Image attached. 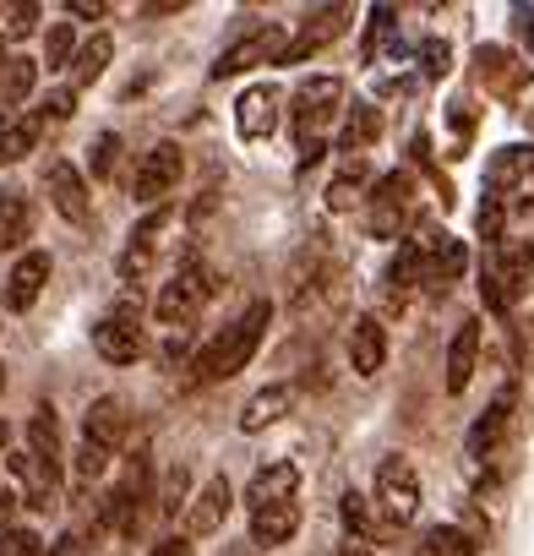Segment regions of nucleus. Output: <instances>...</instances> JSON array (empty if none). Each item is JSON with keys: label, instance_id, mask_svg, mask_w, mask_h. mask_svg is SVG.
Wrapping results in <instances>:
<instances>
[{"label": "nucleus", "instance_id": "nucleus-24", "mask_svg": "<svg viewBox=\"0 0 534 556\" xmlns=\"http://www.w3.org/2000/svg\"><path fill=\"white\" fill-rule=\"evenodd\" d=\"M290 404H295V388H290V382H279V388H262V393L240 409V431H262V426L284 420V415H290Z\"/></svg>", "mask_w": 534, "mask_h": 556}, {"label": "nucleus", "instance_id": "nucleus-1", "mask_svg": "<svg viewBox=\"0 0 534 556\" xmlns=\"http://www.w3.org/2000/svg\"><path fill=\"white\" fill-rule=\"evenodd\" d=\"M262 333H267V306L256 301V306H245V317L234 323V328H224L196 361H191V388H207V382H229L234 371H245V361L256 355V344H262Z\"/></svg>", "mask_w": 534, "mask_h": 556}, {"label": "nucleus", "instance_id": "nucleus-27", "mask_svg": "<svg viewBox=\"0 0 534 556\" xmlns=\"http://www.w3.org/2000/svg\"><path fill=\"white\" fill-rule=\"evenodd\" d=\"M382 137V115L371 110V104H355L349 110V121H344V131H339V153H349V159H366V148Z\"/></svg>", "mask_w": 534, "mask_h": 556}, {"label": "nucleus", "instance_id": "nucleus-18", "mask_svg": "<svg viewBox=\"0 0 534 556\" xmlns=\"http://www.w3.org/2000/svg\"><path fill=\"white\" fill-rule=\"evenodd\" d=\"M382 361H387V328L377 317H355V328H349V366H355V377H377Z\"/></svg>", "mask_w": 534, "mask_h": 556}, {"label": "nucleus", "instance_id": "nucleus-40", "mask_svg": "<svg viewBox=\"0 0 534 556\" xmlns=\"http://www.w3.org/2000/svg\"><path fill=\"white\" fill-rule=\"evenodd\" d=\"M72 110H77V88H55V93L44 99V115H50V121H66Z\"/></svg>", "mask_w": 534, "mask_h": 556}, {"label": "nucleus", "instance_id": "nucleus-28", "mask_svg": "<svg viewBox=\"0 0 534 556\" xmlns=\"http://www.w3.org/2000/svg\"><path fill=\"white\" fill-rule=\"evenodd\" d=\"M110 55H115V39H110V34H93V39L72 55V83H77V88L99 83V77H104V66H110Z\"/></svg>", "mask_w": 534, "mask_h": 556}, {"label": "nucleus", "instance_id": "nucleus-32", "mask_svg": "<svg viewBox=\"0 0 534 556\" xmlns=\"http://www.w3.org/2000/svg\"><path fill=\"white\" fill-rule=\"evenodd\" d=\"M28 453H34V458L61 464V420H55V409H50V404H44V409H34V420H28Z\"/></svg>", "mask_w": 534, "mask_h": 556}, {"label": "nucleus", "instance_id": "nucleus-13", "mask_svg": "<svg viewBox=\"0 0 534 556\" xmlns=\"http://www.w3.org/2000/svg\"><path fill=\"white\" fill-rule=\"evenodd\" d=\"M44 191H50V202H55V213H61L66 224H88V213H93V202H88V180H82L66 159H55V164L44 169Z\"/></svg>", "mask_w": 534, "mask_h": 556}, {"label": "nucleus", "instance_id": "nucleus-22", "mask_svg": "<svg viewBox=\"0 0 534 556\" xmlns=\"http://www.w3.org/2000/svg\"><path fill=\"white\" fill-rule=\"evenodd\" d=\"M120 437H126V404H120V399H99V404L82 415V442H93V447L115 453V447H120Z\"/></svg>", "mask_w": 534, "mask_h": 556}, {"label": "nucleus", "instance_id": "nucleus-5", "mask_svg": "<svg viewBox=\"0 0 534 556\" xmlns=\"http://www.w3.org/2000/svg\"><path fill=\"white\" fill-rule=\"evenodd\" d=\"M142 301H120L99 328H93V350L110 361V366H131L142 355Z\"/></svg>", "mask_w": 534, "mask_h": 556}, {"label": "nucleus", "instance_id": "nucleus-39", "mask_svg": "<svg viewBox=\"0 0 534 556\" xmlns=\"http://www.w3.org/2000/svg\"><path fill=\"white\" fill-rule=\"evenodd\" d=\"M34 23H39V7H12V12H7V28H0V39H23Z\"/></svg>", "mask_w": 534, "mask_h": 556}, {"label": "nucleus", "instance_id": "nucleus-14", "mask_svg": "<svg viewBox=\"0 0 534 556\" xmlns=\"http://www.w3.org/2000/svg\"><path fill=\"white\" fill-rule=\"evenodd\" d=\"M529 169H534V148H496L491 164H485V202L507 207L512 191H518V180H523Z\"/></svg>", "mask_w": 534, "mask_h": 556}, {"label": "nucleus", "instance_id": "nucleus-50", "mask_svg": "<svg viewBox=\"0 0 534 556\" xmlns=\"http://www.w3.org/2000/svg\"><path fill=\"white\" fill-rule=\"evenodd\" d=\"M234 556H262V551H256V545H240V551H234Z\"/></svg>", "mask_w": 534, "mask_h": 556}, {"label": "nucleus", "instance_id": "nucleus-11", "mask_svg": "<svg viewBox=\"0 0 534 556\" xmlns=\"http://www.w3.org/2000/svg\"><path fill=\"white\" fill-rule=\"evenodd\" d=\"M180 169H186L180 148H175V142H158V148L142 159V169H137V202H153V207H164V197L180 186Z\"/></svg>", "mask_w": 534, "mask_h": 556}, {"label": "nucleus", "instance_id": "nucleus-37", "mask_svg": "<svg viewBox=\"0 0 534 556\" xmlns=\"http://www.w3.org/2000/svg\"><path fill=\"white\" fill-rule=\"evenodd\" d=\"M0 556H44V540L28 529H7L0 534Z\"/></svg>", "mask_w": 534, "mask_h": 556}, {"label": "nucleus", "instance_id": "nucleus-33", "mask_svg": "<svg viewBox=\"0 0 534 556\" xmlns=\"http://www.w3.org/2000/svg\"><path fill=\"white\" fill-rule=\"evenodd\" d=\"M339 513H344V523H349L355 534H366V540H382V534H393L387 523H377V518H371V502H366L360 491H344Z\"/></svg>", "mask_w": 534, "mask_h": 556}, {"label": "nucleus", "instance_id": "nucleus-44", "mask_svg": "<svg viewBox=\"0 0 534 556\" xmlns=\"http://www.w3.org/2000/svg\"><path fill=\"white\" fill-rule=\"evenodd\" d=\"M180 496H186V469L169 475V491H164V513H180Z\"/></svg>", "mask_w": 534, "mask_h": 556}, {"label": "nucleus", "instance_id": "nucleus-2", "mask_svg": "<svg viewBox=\"0 0 534 556\" xmlns=\"http://www.w3.org/2000/svg\"><path fill=\"white\" fill-rule=\"evenodd\" d=\"M529 273H534V245L529 240H496L485 267H480V295H485V312L507 317L518 306V295L529 290Z\"/></svg>", "mask_w": 534, "mask_h": 556}, {"label": "nucleus", "instance_id": "nucleus-42", "mask_svg": "<svg viewBox=\"0 0 534 556\" xmlns=\"http://www.w3.org/2000/svg\"><path fill=\"white\" fill-rule=\"evenodd\" d=\"M420 61H425V77H442V72H447V45L431 39V45L420 50Z\"/></svg>", "mask_w": 534, "mask_h": 556}, {"label": "nucleus", "instance_id": "nucleus-25", "mask_svg": "<svg viewBox=\"0 0 534 556\" xmlns=\"http://www.w3.org/2000/svg\"><path fill=\"white\" fill-rule=\"evenodd\" d=\"M507 426H512V388H501V393H496V404L474 420V431H469V453H474V458H480V453H491V447L501 442V431H507Z\"/></svg>", "mask_w": 534, "mask_h": 556}, {"label": "nucleus", "instance_id": "nucleus-36", "mask_svg": "<svg viewBox=\"0 0 534 556\" xmlns=\"http://www.w3.org/2000/svg\"><path fill=\"white\" fill-rule=\"evenodd\" d=\"M115 164H120V137H115V131H104V137L93 142V180H110V175H115Z\"/></svg>", "mask_w": 534, "mask_h": 556}, {"label": "nucleus", "instance_id": "nucleus-16", "mask_svg": "<svg viewBox=\"0 0 534 556\" xmlns=\"http://www.w3.org/2000/svg\"><path fill=\"white\" fill-rule=\"evenodd\" d=\"M463 240H453V235H436L431 229V245H425V273H420V285L425 290H436V295H447V285H458V273H463Z\"/></svg>", "mask_w": 534, "mask_h": 556}, {"label": "nucleus", "instance_id": "nucleus-3", "mask_svg": "<svg viewBox=\"0 0 534 556\" xmlns=\"http://www.w3.org/2000/svg\"><path fill=\"white\" fill-rule=\"evenodd\" d=\"M366 224L377 240H404L415 229V180L398 169V175H382L366 197Z\"/></svg>", "mask_w": 534, "mask_h": 556}, {"label": "nucleus", "instance_id": "nucleus-46", "mask_svg": "<svg viewBox=\"0 0 534 556\" xmlns=\"http://www.w3.org/2000/svg\"><path fill=\"white\" fill-rule=\"evenodd\" d=\"M512 202H518V207H534V169H529V175L518 180V191H512Z\"/></svg>", "mask_w": 534, "mask_h": 556}, {"label": "nucleus", "instance_id": "nucleus-19", "mask_svg": "<svg viewBox=\"0 0 534 556\" xmlns=\"http://www.w3.org/2000/svg\"><path fill=\"white\" fill-rule=\"evenodd\" d=\"M229 480L218 475V480H207L202 491H196V502L186 507V534H218L224 529V518H229Z\"/></svg>", "mask_w": 534, "mask_h": 556}, {"label": "nucleus", "instance_id": "nucleus-52", "mask_svg": "<svg viewBox=\"0 0 534 556\" xmlns=\"http://www.w3.org/2000/svg\"><path fill=\"white\" fill-rule=\"evenodd\" d=\"M0 388H7V366H0Z\"/></svg>", "mask_w": 534, "mask_h": 556}, {"label": "nucleus", "instance_id": "nucleus-53", "mask_svg": "<svg viewBox=\"0 0 534 556\" xmlns=\"http://www.w3.org/2000/svg\"><path fill=\"white\" fill-rule=\"evenodd\" d=\"M0 61H7V55H0Z\"/></svg>", "mask_w": 534, "mask_h": 556}, {"label": "nucleus", "instance_id": "nucleus-10", "mask_svg": "<svg viewBox=\"0 0 534 556\" xmlns=\"http://www.w3.org/2000/svg\"><path fill=\"white\" fill-rule=\"evenodd\" d=\"M169 218H175V207H153L137 229H131V240H126V251H120V278H126V285H137V278L153 267V256H158V235L169 229Z\"/></svg>", "mask_w": 534, "mask_h": 556}, {"label": "nucleus", "instance_id": "nucleus-30", "mask_svg": "<svg viewBox=\"0 0 534 556\" xmlns=\"http://www.w3.org/2000/svg\"><path fill=\"white\" fill-rule=\"evenodd\" d=\"M34 83H39V66H34V61H23V55L0 61V110H7V104H23V99L34 93Z\"/></svg>", "mask_w": 534, "mask_h": 556}, {"label": "nucleus", "instance_id": "nucleus-49", "mask_svg": "<svg viewBox=\"0 0 534 556\" xmlns=\"http://www.w3.org/2000/svg\"><path fill=\"white\" fill-rule=\"evenodd\" d=\"M339 556H371V551H360V545H344V551H339Z\"/></svg>", "mask_w": 534, "mask_h": 556}, {"label": "nucleus", "instance_id": "nucleus-48", "mask_svg": "<svg viewBox=\"0 0 534 556\" xmlns=\"http://www.w3.org/2000/svg\"><path fill=\"white\" fill-rule=\"evenodd\" d=\"M523 39H529V50H534V12H523Z\"/></svg>", "mask_w": 534, "mask_h": 556}, {"label": "nucleus", "instance_id": "nucleus-34", "mask_svg": "<svg viewBox=\"0 0 534 556\" xmlns=\"http://www.w3.org/2000/svg\"><path fill=\"white\" fill-rule=\"evenodd\" d=\"M425 556H480V545H474L463 529H442V523H436V529L425 534Z\"/></svg>", "mask_w": 534, "mask_h": 556}, {"label": "nucleus", "instance_id": "nucleus-51", "mask_svg": "<svg viewBox=\"0 0 534 556\" xmlns=\"http://www.w3.org/2000/svg\"><path fill=\"white\" fill-rule=\"evenodd\" d=\"M0 131H7V110H0Z\"/></svg>", "mask_w": 534, "mask_h": 556}, {"label": "nucleus", "instance_id": "nucleus-21", "mask_svg": "<svg viewBox=\"0 0 534 556\" xmlns=\"http://www.w3.org/2000/svg\"><path fill=\"white\" fill-rule=\"evenodd\" d=\"M12 475L28 485V502H34L39 513H50V507H55V491H61V464L34 458V453H17V458H12Z\"/></svg>", "mask_w": 534, "mask_h": 556}, {"label": "nucleus", "instance_id": "nucleus-29", "mask_svg": "<svg viewBox=\"0 0 534 556\" xmlns=\"http://www.w3.org/2000/svg\"><path fill=\"white\" fill-rule=\"evenodd\" d=\"M39 131H44V115H23V121H7V131H0V164L12 159H28L39 148Z\"/></svg>", "mask_w": 534, "mask_h": 556}, {"label": "nucleus", "instance_id": "nucleus-20", "mask_svg": "<svg viewBox=\"0 0 534 556\" xmlns=\"http://www.w3.org/2000/svg\"><path fill=\"white\" fill-rule=\"evenodd\" d=\"M474 366H480V323H458L453 344H447V393H463L474 382Z\"/></svg>", "mask_w": 534, "mask_h": 556}, {"label": "nucleus", "instance_id": "nucleus-23", "mask_svg": "<svg viewBox=\"0 0 534 556\" xmlns=\"http://www.w3.org/2000/svg\"><path fill=\"white\" fill-rule=\"evenodd\" d=\"M301 529V507L295 502H274L251 513V545H284Z\"/></svg>", "mask_w": 534, "mask_h": 556}, {"label": "nucleus", "instance_id": "nucleus-6", "mask_svg": "<svg viewBox=\"0 0 534 556\" xmlns=\"http://www.w3.org/2000/svg\"><path fill=\"white\" fill-rule=\"evenodd\" d=\"M344 104V83L339 77H312L301 93H295V131H301V148L322 142V126L339 115Z\"/></svg>", "mask_w": 534, "mask_h": 556}, {"label": "nucleus", "instance_id": "nucleus-9", "mask_svg": "<svg viewBox=\"0 0 534 556\" xmlns=\"http://www.w3.org/2000/svg\"><path fill=\"white\" fill-rule=\"evenodd\" d=\"M279 50H284L279 28H251L245 39H234V45L213 61V77L224 83V77H240V72H251V66H267V61H279Z\"/></svg>", "mask_w": 534, "mask_h": 556}, {"label": "nucleus", "instance_id": "nucleus-45", "mask_svg": "<svg viewBox=\"0 0 534 556\" xmlns=\"http://www.w3.org/2000/svg\"><path fill=\"white\" fill-rule=\"evenodd\" d=\"M104 0H72V17H104Z\"/></svg>", "mask_w": 534, "mask_h": 556}, {"label": "nucleus", "instance_id": "nucleus-7", "mask_svg": "<svg viewBox=\"0 0 534 556\" xmlns=\"http://www.w3.org/2000/svg\"><path fill=\"white\" fill-rule=\"evenodd\" d=\"M377 507L387 513L393 529L420 513V475L404 458H382V469H377Z\"/></svg>", "mask_w": 534, "mask_h": 556}, {"label": "nucleus", "instance_id": "nucleus-15", "mask_svg": "<svg viewBox=\"0 0 534 556\" xmlns=\"http://www.w3.org/2000/svg\"><path fill=\"white\" fill-rule=\"evenodd\" d=\"M44 285H50V256L44 251L17 256V267L7 278V312H34V301L44 295Z\"/></svg>", "mask_w": 534, "mask_h": 556}, {"label": "nucleus", "instance_id": "nucleus-8", "mask_svg": "<svg viewBox=\"0 0 534 556\" xmlns=\"http://www.w3.org/2000/svg\"><path fill=\"white\" fill-rule=\"evenodd\" d=\"M349 17H355L349 7H322V12H312V17L301 23V34L279 50V66H301V61H312L317 50H328V45L349 28Z\"/></svg>", "mask_w": 534, "mask_h": 556}, {"label": "nucleus", "instance_id": "nucleus-31", "mask_svg": "<svg viewBox=\"0 0 534 556\" xmlns=\"http://www.w3.org/2000/svg\"><path fill=\"white\" fill-rule=\"evenodd\" d=\"M366 175H371V169H366V159H349V164H344V175L328 186V207H333V213H349L355 202H366Z\"/></svg>", "mask_w": 534, "mask_h": 556}, {"label": "nucleus", "instance_id": "nucleus-26", "mask_svg": "<svg viewBox=\"0 0 534 556\" xmlns=\"http://www.w3.org/2000/svg\"><path fill=\"white\" fill-rule=\"evenodd\" d=\"M34 229V207L23 191H0V251H17Z\"/></svg>", "mask_w": 534, "mask_h": 556}, {"label": "nucleus", "instance_id": "nucleus-41", "mask_svg": "<svg viewBox=\"0 0 534 556\" xmlns=\"http://www.w3.org/2000/svg\"><path fill=\"white\" fill-rule=\"evenodd\" d=\"M501 224H507V207H496V202H485V207H480V235H485L491 245L501 240Z\"/></svg>", "mask_w": 534, "mask_h": 556}, {"label": "nucleus", "instance_id": "nucleus-47", "mask_svg": "<svg viewBox=\"0 0 534 556\" xmlns=\"http://www.w3.org/2000/svg\"><path fill=\"white\" fill-rule=\"evenodd\" d=\"M148 556H191V545H186V540H158Z\"/></svg>", "mask_w": 534, "mask_h": 556}, {"label": "nucleus", "instance_id": "nucleus-38", "mask_svg": "<svg viewBox=\"0 0 534 556\" xmlns=\"http://www.w3.org/2000/svg\"><path fill=\"white\" fill-rule=\"evenodd\" d=\"M104 469H110V453L93 447V442H82V447H77V475H82V480H99Z\"/></svg>", "mask_w": 534, "mask_h": 556}, {"label": "nucleus", "instance_id": "nucleus-4", "mask_svg": "<svg viewBox=\"0 0 534 556\" xmlns=\"http://www.w3.org/2000/svg\"><path fill=\"white\" fill-rule=\"evenodd\" d=\"M213 290H218V278H213V267H202V262H186L175 278H169V285L158 290V323H191L207 301H213Z\"/></svg>", "mask_w": 534, "mask_h": 556}, {"label": "nucleus", "instance_id": "nucleus-12", "mask_svg": "<svg viewBox=\"0 0 534 556\" xmlns=\"http://www.w3.org/2000/svg\"><path fill=\"white\" fill-rule=\"evenodd\" d=\"M234 126H240L245 142H267V137H274V126H279V88L274 83L245 88L240 104H234Z\"/></svg>", "mask_w": 534, "mask_h": 556}, {"label": "nucleus", "instance_id": "nucleus-17", "mask_svg": "<svg viewBox=\"0 0 534 556\" xmlns=\"http://www.w3.org/2000/svg\"><path fill=\"white\" fill-rule=\"evenodd\" d=\"M295 485H301V469L279 458V464H267V469L251 475V485H245V507L256 513V507H274V502H295Z\"/></svg>", "mask_w": 534, "mask_h": 556}, {"label": "nucleus", "instance_id": "nucleus-35", "mask_svg": "<svg viewBox=\"0 0 534 556\" xmlns=\"http://www.w3.org/2000/svg\"><path fill=\"white\" fill-rule=\"evenodd\" d=\"M72 55H77L72 23H55V28H50V39H44V61H50V66H72Z\"/></svg>", "mask_w": 534, "mask_h": 556}, {"label": "nucleus", "instance_id": "nucleus-43", "mask_svg": "<svg viewBox=\"0 0 534 556\" xmlns=\"http://www.w3.org/2000/svg\"><path fill=\"white\" fill-rule=\"evenodd\" d=\"M17 507H23L17 491H0V529H17Z\"/></svg>", "mask_w": 534, "mask_h": 556}]
</instances>
